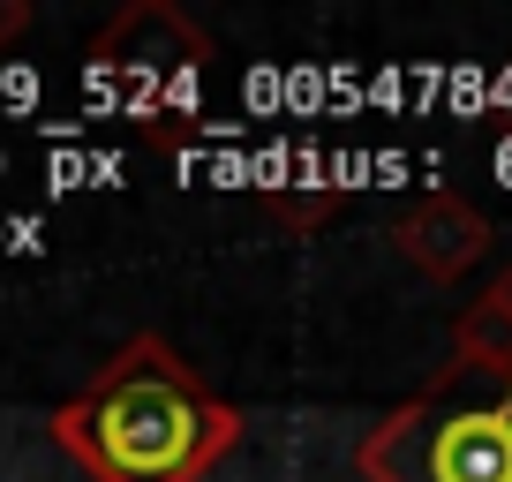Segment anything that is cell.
I'll use <instances>...</instances> for the list:
<instances>
[{
  "label": "cell",
  "mask_w": 512,
  "mask_h": 482,
  "mask_svg": "<svg viewBox=\"0 0 512 482\" xmlns=\"http://www.w3.org/2000/svg\"><path fill=\"white\" fill-rule=\"evenodd\" d=\"M23 31H31V8H23V0H0V46L23 38Z\"/></svg>",
  "instance_id": "obj_6"
},
{
  "label": "cell",
  "mask_w": 512,
  "mask_h": 482,
  "mask_svg": "<svg viewBox=\"0 0 512 482\" xmlns=\"http://www.w3.org/2000/svg\"><path fill=\"white\" fill-rule=\"evenodd\" d=\"M392 241H400V257L415 264V272L460 279L467 264L490 249V219H482L475 204H460V196H422V204L392 226Z\"/></svg>",
  "instance_id": "obj_4"
},
{
  "label": "cell",
  "mask_w": 512,
  "mask_h": 482,
  "mask_svg": "<svg viewBox=\"0 0 512 482\" xmlns=\"http://www.w3.org/2000/svg\"><path fill=\"white\" fill-rule=\"evenodd\" d=\"M452 377H497V392H512V272H497L490 294L460 309V324H452Z\"/></svg>",
  "instance_id": "obj_5"
},
{
  "label": "cell",
  "mask_w": 512,
  "mask_h": 482,
  "mask_svg": "<svg viewBox=\"0 0 512 482\" xmlns=\"http://www.w3.org/2000/svg\"><path fill=\"white\" fill-rule=\"evenodd\" d=\"M91 61L106 68V76H121V83L159 91V83L196 76V68L211 61V38L196 31L189 16H174L166 0H136V8H121V16L91 38Z\"/></svg>",
  "instance_id": "obj_3"
},
{
  "label": "cell",
  "mask_w": 512,
  "mask_h": 482,
  "mask_svg": "<svg viewBox=\"0 0 512 482\" xmlns=\"http://www.w3.org/2000/svg\"><path fill=\"white\" fill-rule=\"evenodd\" d=\"M369 482H512V392H430L362 437Z\"/></svg>",
  "instance_id": "obj_2"
},
{
  "label": "cell",
  "mask_w": 512,
  "mask_h": 482,
  "mask_svg": "<svg viewBox=\"0 0 512 482\" xmlns=\"http://www.w3.org/2000/svg\"><path fill=\"white\" fill-rule=\"evenodd\" d=\"M53 445L91 482H204L241 445V407L181 362L174 339L136 332L53 415Z\"/></svg>",
  "instance_id": "obj_1"
}]
</instances>
